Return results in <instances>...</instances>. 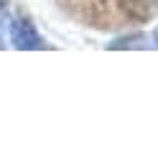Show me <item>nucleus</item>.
<instances>
[{
	"instance_id": "2",
	"label": "nucleus",
	"mask_w": 158,
	"mask_h": 153,
	"mask_svg": "<svg viewBox=\"0 0 158 153\" xmlns=\"http://www.w3.org/2000/svg\"><path fill=\"white\" fill-rule=\"evenodd\" d=\"M0 10H3V0H0Z\"/></svg>"
},
{
	"instance_id": "1",
	"label": "nucleus",
	"mask_w": 158,
	"mask_h": 153,
	"mask_svg": "<svg viewBox=\"0 0 158 153\" xmlns=\"http://www.w3.org/2000/svg\"><path fill=\"white\" fill-rule=\"evenodd\" d=\"M10 41H13V46L15 49H41L44 46V41L41 36L36 33V28L28 23V20H15V23L10 26Z\"/></svg>"
}]
</instances>
